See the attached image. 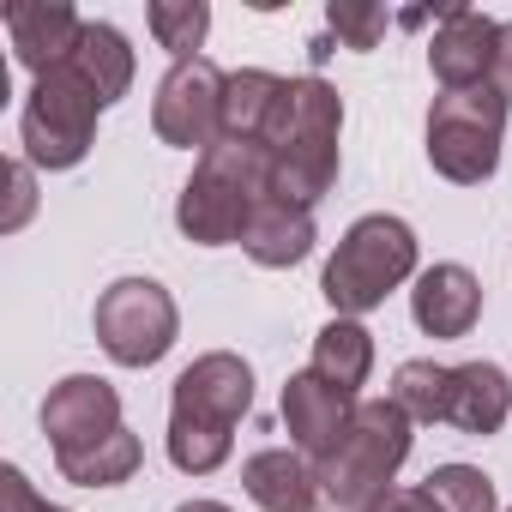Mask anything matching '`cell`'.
I'll list each match as a JSON object with an SVG mask.
<instances>
[{
	"mask_svg": "<svg viewBox=\"0 0 512 512\" xmlns=\"http://www.w3.org/2000/svg\"><path fill=\"white\" fill-rule=\"evenodd\" d=\"M247 410H253V368L241 356L205 350L199 362H187L169 398V464L187 476H211L229 458L235 422Z\"/></svg>",
	"mask_w": 512,
	"mask_h": 512,
	"instance_id": "cell-1",
	"label": "cell"
},
{
	"mask_svg": "<svg viewBox=\"0 0 512 512\" xmlns=\"http://www.w3.org/2000/svg\"><path fill=\"white\" fill-rule=\"evenodd\" d=\"M266 193H272V151L217 139L193 163V175H187V187L175 199V223L199 247H229V241L247 235V217L260 211Z\"/></svg>",
	"mask_w": 512,
	"mask_h": 512,
	"instance_id": "cell-2",
	"label": "cell"
},
{
	"mask_svg": "<svg viewBox=\"0 0 512 512\" xmlns=\"http://www.w3.org/2000/svg\"><path fill=\"white\" fill-rule=\"evenodd\" d=\"M338 133H344V97L314 73L290 79V121L272 145V193L314 211L338 181Z\"/></svg>",
	"mask_w": 512,
	"mask_h": 512,
	"instance_id": "cell-3",
	"label": "cell"
},
{
	"mask_svg": "<svg viewBox=\"0 0 512 512\" xmlns=\"http://www.w3.org/2000/svg\"><path fill=\"white\" fill-rule=\"evenodd\" d=\"M404 278H416V229L404 217H356L338 241V253L326 260L320 296L338 308V320H356L368 308H380Z\"/></svg>",
	"mask_w": 512,
	"mask_h": 512,
	"instance_id": "cell-4",
	"label": "cell"
},
{
	"mask_svg": "<svg viewBox=\"0 0 512 512\" xmlns=\"http://www.w3.org/2000/svg\"><path fill=\"white\" fill-rule=\"evenodd\" d=\"M410 440H416V434H410V416H404L392 398H368V404L356 410L344 446L320 464V494H326L332 506H344V512H368V506L386 494V482L404 470Z\"/></svg>",
	"mask_w": 512,
	"mask_h": 512,
	"instance_id": "cell-5",
	"label": "cell"
},
{
	"mask_svg": "<svg viewBox=\"0 0 512 512\" xmlns=\"http://www.w3.org/2000/svg\"><path fill=\"white\" fill-rule=\"evenodd\" d=\"M500 133H506V103H500L494 85L440 91L434 109H428V163L446 181L476 187L500 163Z\"/></svg>",
	"mask_w": 512,
	"mask_h": 512,
	"instance_id": "cell-6",
	"label": "cell"
},
{
	"mask_svg": "<svg viewBox=\"0 0 512 512\" xmlns=\"http://www.w3.org/2000/svg\"><path fill=\"white\" fill-rule=\"evenodd\" d=\"M97 91L73 73V67H55L31 85L25 97V115H19V139H25V163L37 169H73L85 163V151L97 145Z\"/></svg>",
	"mask_w": 512,
	"mask_h": 512,
	"instance_id": "cell-7",
	"label": "cell"
},
{
	"mask_svg": "<svg viewBox=\"0 0 512 512\" xmlns=\"http://www.w3.org/2000/svg\"><path fill=\"white\" fill-rule=\"evenodd\" d=\"M97 344L109 350V362L121 368H151L175 350L181 338V314H175V296L157 284V278H115L103 296H97Z\"/></svg>",
	"mask_w": 512,
	"mask_h": 512,
	"instance_id": "cell-8",
	"label": "cell"
},
{
	"mask_svg": "<svg viewBox=\"0 0 512 512\" xmlns=\"http://www.w3.org/2000/svg\"><path fill=\"white\" fill-rule=\"evenodd\" d=\"M223 85L229 73H217L205 55L193 61H175L157 85V103H151V127L163 145H181V151H211L223 139Z\"/></svg>",
	"mask_w": 512,
	"mask_h": 512,
	"instance_id": "cell-9",
	"label": "cell"
},
{
	"mask_svg": "<svg viewBox=\"0 0 512 512\" xmlns=\"http://www.w3.org/2000/svg\"><path fill=\"white\" fill-rule=\"evenodd\" d=\"M121 428H127V422H121V392H115L109 380H97V374H67V380L49 386V398H43V434H49L55 458L91 452V446H103V440L121 434Z\"/></svg>",
	"mask_w": 512,
	"mask_h": 512,
	"instance_id": "cell-10",
	"label": "cell"
},
{
	"mask_svg": "<svg viewBox=\"0 0 512 512\" xmlns=\"http://www.w3.org/2000/svg\"><path fill=\"white\" fill-rule=\"evenodd\" d=\"M356 398L350 392H338V386H326L314 368L308 374H290L284 380V428H290V440H296V452L320 470L338 446H344V434H350V422H356Z\"/></svg>",
	"mask_w": 512,
	"mask_h": 512,
	"instance_id": "cell-11",
	"label": "cell"
},
{
	"mask_svg": "<svg viewBox=\"0 0 512 512\" xmlns=\"http://www.w3.org/2000/svg\"><path fill=\"white\" fill-rule=\"evenodd\" d=\"M494 43H500V25L470 13V7H440V31L428 43V67L446 91H470V85H488L494 73Z\"/></svg>",
	"mask_w": 512,
	"mask_h": 512,
	"instance_id": "cell-12",
	"label": "cell"
},
{
	"mask_svg": "<svg viewBox=\"0 0 512 512\" xmlns=\"http://www.w3.org/2000/svg\"><path fill=\"white\" fill-rule=\"evenodd\" d=\"M79 37H85V19L67 7V0H13L7 7V43H13L19 67H31L37 79L67 67Z\"/></svg>",
	"mask_w": 512,
	"mask_h": 512,
	"instance_id": "cell-13",
	"label": "cell"
},
{
	"mask_svg": "<svg viewBox=\"0 0 512 512\" xmlns=\"http://www.w3.org/2000/svg\"><path fill=\"white\" fill-rule=\"evenodd\" d=\"M284 121H290V79H278L266 67L229 73V85H223V139L272 151Z\"/></svg>",
	"mask_w": 512,
	"mask_h": 512,
	"instance_id": "cell-14",
	"label": "cell"
},
{
	"mask_svg": "<svg viewBox=\"0 0 512 512\" xmlns=\"http://www.w3.org/2000/svg\"><path fill=\"white\" fill-rule=\"evenodd\" d=\"M241 253H247L253 266H266V272H290V266H302L308 253H314V211H308V205H296V199L266 193V199H260V211L247 217Z\"/></svg>",
	"mask_w": 512,
	"mask_h": 512,
	"instance_id": "cell-15",
	"label": "cell"
},
{
	"mask_svg": "<svg viewBox=\"0 0 512 512\" xmlns=\"http://www.w3.org/2000/svg\"><path fill=\"white\" fill-rule=\"evenodd\" d=\"M410 314L428 338H470L482 314V284L464 266H428L410 290Z\"/></svg>",
	"mask_w": 512,
	"mask_h": 512,
	"instance_id": "cell-16",
	"label": "cell"
},
{
	"mask_svg": "<svg viewBox=\"0 0 512 512\" xmlns=\"http://www.w3.org/2000/svg\"><path fill=\"white\" fill-rule=\"evenodd\" d=\"M241 488H247V500L260 512H314L320 506V470L302 452H290V446L253 452L241 464Z\"/></svg>",
	"mask_w": 512,
	"mask_h": 512,
	"instance_id": "cell-17",
	"label": "cell"
},
{
	"mask_svg": "<svg viewBox=\"0 0 512 512\" xmlns=\"http://www.w3.org/2000/svg\"><path fill=\"white\" fill-rule=\"evenodd\" d=\"M506 410H512V380L494 368V362H464V368H452V392H446V422L458 428V434H500V422H506Z\"/></svg>",
	"mask_w": 512,
	"mask_h": 512,
	"instance_id": "cell-18",
	"label": "cell"
},
{
	"mask_svg": "<svg viewBox=\"0 0 512 512\" xmlns=\"http://www.w3.org/2000/svg\"><path fill=\"white\" fill-rule=\"evenodd\" d=\"M67 67L97 91L103 109L133 91V49H127V37H121L115 25H103V19H85V37H79V49H73Z\"/></svg>",
	"mask_w": 512,
	"mask_h": 512,
	"instance_id": "cell-19",
	"label": "cell"
},
{
	"mask_svg": "<svg viewBox=\"0 0 512 512\" xmlns=\"http://www.w3.org/2000/svg\"><path fill=\"white\" fill-rule=\"evenodd\" d=\"M314 374L326 386H338V392L356 398V386H368V374H374V332L356 326V320L320 326V338H314Z\"/></svg>",
	"mask_w": 512,
	"mask_h": 512,
	"instance_id": "cell-20",
	"label": "cell"
},
{
	"mask_svg": "<svg viewBox=\"0 0 512 512\" xmlns=\"http://www.w3.org/2000/svg\"><path fill=\"white\" fill-rule=\"evenodd\" d=\"M139 464H145V446H139L133 428L109 434V440L91 446V452H67V458H55V470H61L67 482H79V488H115V482H133Z\"/></svg>",
	"mask_w": 512,
	"mask_h": 512,
	"instance_id": "cell-21",
	"label": "cell"
},
{
	"mask_svg": "<svg viewBox=\"0 0 512 512\" xmlns=\"http://www.w3.org/2000/svg\"><path fill=\"white\" fill-rule=\"evenodd\" d=\"M446 392H452V368L440 362H398L392 374V404L410 416V422H446Z\"/></svg>",
	"mask_w": 512,
	"mask_h": 512,
	"instance_id": "cell-22",
	"label": "cell"
},
{
	"mask_svg": "<svg viewBox=\"0 0 512 512\" xmlns=\"http://www.w3.org/2000/svg\"><path fill=\"white\" fill-rule=\"evenodd\" d=\"M145 19H151L157 49H169L175 61H193V49H199L205 31H211V7H205V0H157Z\"/></svg>",
	"mask_w": 512,
	"mask_h": 512,
	"instance_id": "cell-23",
	"label": "cell"
},
{
	"mask_svg": "<svg viewBox=\"0 0 512 512\" xmlns=\"http://www.w3.org/2000/svg\"><path fill=\"white\" fill-rule=\"evenodd\" d=\"M422 488L440 500V512H500V500H494V482H488L476 464H440V470H434Z\"/></svg>",
	"mask_w": 512,
	"mask_h": 512,
	"instance_id": "cell-24",
	"label": "cell"
},
{
	"mask_svg": "<svg viewBox=\"0 0 512 512\" xmlns=\"http://www.w3.org/2000/svg\"><path fill=\"white\" fill-rule=\"evenodd\" d=\"M326 25H332V37L344 49H380V37H386V13L368 7V0H332Z\"/></svg>",
	"mask_w": 512,
	"mask_h": 512,
	"instance_id": "cell-25",
	"label": "cell"
},
{
	"mask_svg": "<svg viewBox=\"0 0 512 512\" xmlns=\"http://www.w3.org/2000/svg\"><path fill=\"white\" fill-rule=\"evenodd\" d=\"M0 512H67V506H49V500L31 488V476H25L19 464H7V470H0Z\"/></svg>",
	"mask_w": 512,
	"mask_h": 512,
	"instance_id": "cell-26",
	"label": "cell"
},
{
	"mask_svg": "<svg viewBox=\"0 0 512 512\" xmlns=\"http://www.w3.org/2000/svg\"><path fill=\"white\" fill-rule=\"evenodd\" d=\"M368 512H440V500L428 488H386Z\"/></svg>",
	"mask_w": 512,
	"mask_h": 512,
	"instance_id": "cell-27",
	"label": "cell"
},
{
	"mask_svg": "<svg viewBox=\"0 0 512 512\" xmlns=\"http://www.w3.org/2000/svg\"><path fill=\"white\" fill-rule=\"evenodd\" d=\"M488 85L500 91V103L512 109V19L500 25V43H494V73H488Z\"/></svg>",
	"mask_w": 512,
	"mask_h": 512,
	"instance_id": "cell-28",
	"label": "cell"
},
{
	"mask_svg": "<svg viewBox=\"0 0 512 512\" xmlns=\"http://www.w3.org/2000/svg\"><path fill=\"white\" fill-rule=\"evenodd\" d=\"M7 181H13V211H7V229H19V223L31 217V163H13V169H7Z\"/></svg>",
	"mask_w": 512,
	"mask_h": 512,
	"instance_id": "cell-29",
	"label": "cell"
},
{
	"mask_svg": "<svg viewBox=\"0 0 512 512\" xmlns=\"http://www.w3.org/2000/svg\"><path fill=\"white\" fill-rule=\"evenodd\" d=\"M175 512H229L223 500H187V506H175Z\"/></svg>",
	"mask_w": 512,
	"mask_h": 512,
	"instance_id": "cell-30",
	"label": "cell"
}]
</instances>
